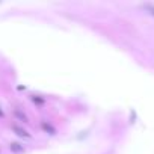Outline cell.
Segmentation results:
<instances>
[{
	"mask_svg": "<svg viewBox=\"0 0 154 154\" xmlns=\"http://www.w3.org/2000/svg\"><path fill=\"white\" fill-rule=\"evenodd\" d=\"M11 130H12V133H15L18 137H23V139H32V134H30L26 128H23L21 125H18V124H11Z\"/></svg>",
	"mask_w": 154,
	"mask_h": 154,
	"instance_id": "cell-1",
	"label": "cell"
},
{
	"mask_svg": "<svg viewBox=\"0 0 154 154\" xmlns=\"http://www.w3.org/2000/svg\"><path fill=\"white\" fill-rule=\"evenodd\" d=\"M39 127H41V130H42L45 134H48V136H56V134H57V128H56L53 124H50L48 121H41V122H39Z\"/></svg>",
	"mask_w": 154,
	"mask_h": 154,
	"instance_id": "cell-2",
	"label": "cell"
},
{
	"mask_svg": "<svg viewBox=\"0 0 154 154\" xmlns=\"http://www.w3.org/2000/svg\"><path fill=\"white\" fill-rule=\"evenodd\" d=\"M12 115H14V116H15L18 121H23V122H26V124L29 122V118H27V115H26L24 112H21L20 109H14V110H12Z\"/></svg>",
	"mask_w": 154,
	"mask_h": 154,
	"instance_id": "cell-3",
	"label": "cell"
},
{
	"mask_svg": "<svg viewBox=\"0 0 154 154\" xmlns=\"http://www.w3.org/2000/svg\"><path fill=\"white\" fill-rule=\"evenodd\" d=\"M9 148H11L12 152H24V149H26L20 142H11L9 143Z\"/></svg>",
	"mask_w": 154,
	"mask_h": 154,
	"instance_id": "cell-4",
	"label": "cell"
},
{
	"mask_svg": "<svg viewBox=\"0 0 154 154\" xmlns=\"http://www.w3.org/2000/svg\"><path fill=\"white\" fill-rule=\"evenodd\" d=\"M29 98L36 104V106H42V104H45V98H42V97H39V95H29Z\"/></svg>",
	"mask_w": 154,
	"mask_h": 154,
	"instance_id": "cell-5",
	"label": "cell"
},
{
	"mask_svg": "<svg viewBox=\"0 0 154 154\" xmlns=\"http://www.w3.org/2000/svg\"><path fill=\"white\" fill-rule=\"evenodd\" d=\"M143 9H146L152 17H154V5H149V3H146V5H143Z\"/></svg>",
	"mask_w": 154,
	"mask_h": 154,
	"instance_id": "cell-6",
	"label": "cell"
},
{
	"mask_svg": "<svg viewBox=\"0 0 154 154\" xmlns=\"http://www.w3.org/2000/svg\"><path fill=\"white\" fill-rule=\"evenodd\" d=\"M0 118H5V112L2 110V107H0Z\"/></svg>",
	"mask_w": 154,
	"mask_h": 154,
	"instance_id": "cell-7",
	"label": "cell"
}]
</instances>
